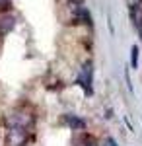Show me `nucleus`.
<instances>
[{
	"label": "nucleus",
	"instance_id": "obj_1",
	"mask_svg": "<svg viewBox=\"0 0 142 146\" xmlns=\"http://www.w3.org/2000/svg\"><path fill=\"white\" fill-rule=\"evenodd\" d=\"M10 125H14V127H22V129H29L33 125V115L27 109H14L10 115Z\"/></svg>",
	"mask_w": 142,
	"mask_h": 146
},
{
	"label": "nucleus",
	"instance_id": "obj_2",
	"mask_svg": "<svg viewBox=\"0 0 142 146\" xmlns=\"http://www.w3.org/2000/svg\"><path fill=\"white\" fill-rule=\"evenodd\" d=\"M27 140V131L22 127H14L10 125L8 131H6V142L8 146H23Z\"/></svg>",
	"mask_w": 142,
	"mask_h": 146
},
{
	"label": "nucleus",
	"instance_id": "obj_3",
	"mask_svg": "<svg viewBox=\"0 0 142 146\" xmlns=\"http://www.w3.org/2000/svg\"><path fill=\"white\" fill-rule=\"evenodd\" d=\"M78 82H80V86L86 90V94L90 96L92 94V62L88 60L86 64L82 66V70H80V76H78Z\"/></svg>",
	"mask_w": 142,
	"mask_h": 146
},
{
	"label": "nucleus",
	"instance_id": "obj_4",
	"mask_svg": "<svg viewBox=\"0 0 142 146\" xmlns=\"http://www.w3.org/2000/svg\"><path fill=\"white\" fill-rule=\"evenodd\" d=\"M64 123L70 127V129H74V131H84L86 129V121L84 119H80L76 115H64Z\"/></svg>",
	"mask_w": 142,
	"mask_h": 146
},
{
	"label": "nucleus",
	"instance_id": "obj_5",
	"mask_svg": "<svg viewBox=\"0 0 142 146\" xmlns=\"http://www.w3.org/2000/svg\"><path fill=\"white\" fill-rule=\"evenodd\" d=\"M14 25H16V18L14 16H2L0 18V35L10 33L14 29Z\"/></svg>",
	"mask_w": 142,
	"mask_h": 146
},
{
	"label": "nucleus",
	"instance_id": "obj_6",
	"mask_svg": "<svg viewBox=\"0 0 142 146\" xmlns=\"http://www.w3.org/2000/svg\"><path fill=\"white\" fill-rule=\"evenodd\" d=\"M131 66L132 68H138V47H136V45L131 49Z\"/></svg>",
	"mask_w": 142,
	"mask_h": 146
},
{
	"label": "nucleus",
	"instance_id": "obj_7",
	"mask_svg": "<svg viewBox=\"0 0 142 146\" xmlns=\"http://www.w3.org/2000/svg\"><path fill=\"white\" fill-rule=\"evenodd\" d=\"M10 8H12L10 0H0V10H2V12H8Z\"/></svg>",
	"mask_w": 142,
	"mask_h": 146
},
{
	"label": "nucleus",
	"instance_id": "obj_8",
	"mask_svg": "<svg viewBox=\"0 0 142 146\" xmlns=\"http://www.w3.org/2000/svg\"><path fill=\"white\" fill-rule=\"evenodd\" d=\"M99 146H117V144H115V140H113V138H105Z\"/></svg>",
	"mask_w": 142,
	"mask_h": 146
},
{
	"label": "nucleus",
	"instance_id": "obj_9",
	"mask_svg": "<svg viewBox=\"0 0 142 146\" xmlns=\"http://www.w3.org/2000/svg\"><path fill=\"white\" fill-rule=\"evenodd\" d=\"M136 29H138V37H140V41H142V25H138Z\"/></svg>",
	"mask_w": 142,
	"mask_h": 146
}]
</instances>
